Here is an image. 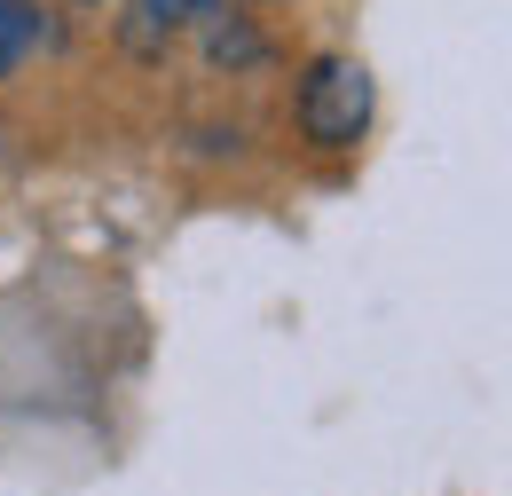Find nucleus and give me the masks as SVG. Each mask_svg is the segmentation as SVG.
I'll list each match as a JSON object with an SVG mask.
<instances>
[{
  "instance_id": "1",
  "label": "nucleus",
  "mask_w": 512,
  "mask_h": 496,
  "mask_svg": "<svg viewBox=\"0 0 512 496\" xmlns=\"http://www.w3.org/2000/svg\"><path fill=\"white\" fill-rule=\"evenodd\" d=\"M292 126L316 150H355L363 126H371V71L355 56H316L300 95H292Z\"/></svg>"
},
{
  "instance_id": "2",
  "label": "nucleus",
  "mask_w": 512,
  "mask_h": 496,
  "mask_svg": "<svg viewBox=\"0 0 512 496\" xmlns=\"http://www.w3.org/2000/svg\"><path fill=\"white\" fill-rule=\"evenodd\" d=\"M190 16H213V0H134V48L174 40V24H190Z\"/></svg>"
},
{
  "instance_id": "3",
  "label": "nucleus",
  "mask_w": 512,
  "mask_h": 496,
  "mask_svg": "<svg viewBox=\"0 0 512 496\" xmlns=\"http://www.w3.org/2000/svg\"><path fill=\"white\" fill-rule=\"evenodd\" d=\"M40 48V0H0V79Z\"/></svg>"
},
{
  "instance_id": "4",
  "label": "nucleus",
  "mask_w": 512,
  "mask_h": 496,
  "mask_svg": "<svg viewBox=\"0 0 512 496\" xmlns=\"http://www.w3.org/2000/svg\"><path fill=\"white\" fill-rule=\"evenodd\" d=\"M87 8H103V0H87Z\"/></svg>"
}]
</instances>
